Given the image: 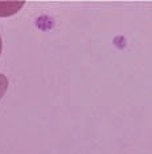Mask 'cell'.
<instances>
[{"label": "cell", "mask_w": 152, "mask_h": 154, "mask_svg": "<svg viewBox=\"0 0 152 154\" xmlns=\"http://www.w3.org/2000/svg\"><path fill=\"white\" fill-rule=\"evenodd\" d=\"M8 89V79L3 73H0V100L3 98V96L5 94Z\"/></svg>", "instance_id": "6da1fadb"}, {"label": "cell", "mask_w": 152, "mask_h": 154, "mask_svg": "<svg viewBox=\"0 0 152 154\" xmlns=\"http://www.w3.org/2000/svg\"><path fill=\"white\" fill-rule=\"evenodd\" d=\"M1 49H3V41H1V36H0V54H1Z\"/></svg>", "instance_id": "7a4b0ae2"}]
</instances>
